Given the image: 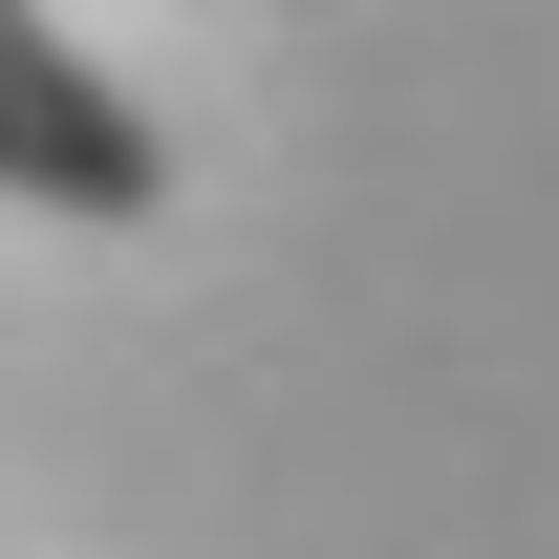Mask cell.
Segmentation results:
<instances>
[{
	"label": "cell",
	"instance_id": "obj_1",
	"mask_svg": "<svg viewBox=\"0 0 559 559\" xmlns=\"http://www.w3.org/2000/svg\"><path fill=\"white\" fill-rule=\"evenodd\" d=\"M0 194H22V215H86V237H130V215L173 194V130L86 66L44 0H0Z\"/></svg>",
	"mask_w": 559,
	"mask_h": 559
}]
</instances>
